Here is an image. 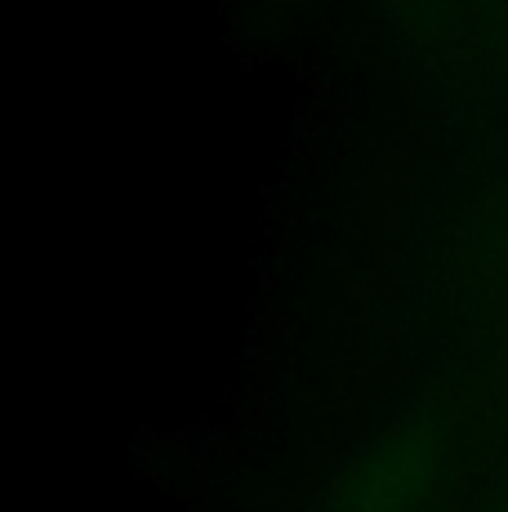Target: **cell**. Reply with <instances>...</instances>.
Returning a JSON list of instances; mask_svg holds the SVG:
<instances>
[]
</instances>
